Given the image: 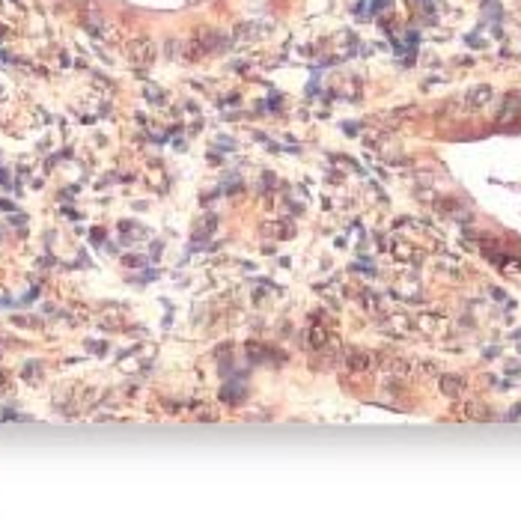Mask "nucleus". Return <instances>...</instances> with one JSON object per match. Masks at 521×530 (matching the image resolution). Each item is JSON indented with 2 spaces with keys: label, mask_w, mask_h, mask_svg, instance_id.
<instances>
[]
</instances>
